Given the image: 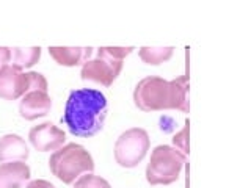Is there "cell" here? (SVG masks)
Here are the masks:
<instances>
[{"instance_id":"1","label":"cell","mask_w":251,"mask_h":188,"mask_svg":"<svg viewBox=\"0 0 251 188\" xmlns=\"http://www.w3.org/2000/svg\"><path fill=\"white\" fill-rule=\"evenodd\" d=\"M108 112L104 93L91 88H80L69 93L63 121L74 137L91 138L104 129Z\"/></svg>"},{"instance_id":"9","label":"cell","mask_w":251,"mask_h":188,"mask_svg":"<svg viewBox=\"0 0 251 188\" xmlns=\"http://www.w3.org/2000/svg\"><path fill=\"white\" fill-rule=\"evenodd\" d=\"M52 99L47 93L28 91L19 104V115L27 121H35L50 113Z\"/></svg>"},{"instance_id":"16","label":"cell","mask_w":251,"mask_h":188,"mask_svg":"<svg viewBox=\"0 0 251 188\" xmlns=\"http://www.w3.org/2000/svg\"><path fill=\"white\" fill-rule=\"evenodd\" d=\"M74 187H80V188H112L105 179H102L99 176H94L93 172H85V174H82L75 180Z\"/></svg>"},{"instance_id":"18","label":"cell","mask_w":251,"mask_h":188,"mask_svg":"<svg viewBox=\"0 0 251 188\" xmlns=\"http://www.w3.org/2000/svg\"><path fill=\"white\" fill-rule=\"evenodd\" d=\"M188 121L185 122L184 129L177 132L175 137H173V147H176L177 151H180L184 155L188 154Z\"/></svg>"},{"instance_id":"14","label":"cell","mask_w":251,"mask_h":188,"mask_svg":"<svg viewBox=\"0 0 251 188\" xmlns=\"http://www.w3.org/2000/svg\"><path fill=\"white\" fill-rule=\"evenodd\" d=\"M173 53H175V47H141L138 50L141 61L151 66H159L168 61Z\"/></svg>"},{"instance_id":"15","label":"cell","mask_w":251,"mask_h":188,"mask_svg":"<svg viewBox=\"0 0 251 188\" xmlns=\"http://www.w3.org/2000/svg\"><path fill=\"white\" fill-rule=\"evenodd\" d=\"M132 50H135L133 47H99L98 57L110 58L115 61H124L126 57H129Z\"/></svg>"},{"instance_id":"2","label":"cell","mask_w":251,"mask_h":188,"mask_svg":"<svg viewBox=\"0 0 251 188\" xmlns=\"http://www.w3.org/2000/svg\"><path fill=\"white\" fill-rule=\"evenodd\" d=\"M133 104L146 113L163 110L188 113V78L187 75H179L168 82L155 75L145 77L133 90Z\"/></svg>"},{"instance_id":"21","label":"cell","mask_w":251,"mask_h":188,"mask_svg":"<svg viewBox=\"0 0 251 188\" xmlns=\"http://www.w3.org/2000/svg\"><path fill=\"white\" fill-rule=\"evenodd\" d=\"M74 188H80V187H74Z\"/></svg>"},{"instance_id":"17","label":"cell","mask_w":251,"mask_h":188,"mask_svg":"<svg viewBox=\"0 0 251 188\" xmlns=\"http://www.w3.org/2000/svg\"><path fill=\"white\" fill-rule=\"evenodd\" d=\"M28 74V91H41V93H47V80L43 74L39 72H27Z\"/></svg>"},{"instance_id":"7","label":"cell","mask_w":251,"mask_h":188,"mask_svg":"<svg viewBox=\"0 0 251 188\" xmlns=\"http://www.w3.org/2000/svg\"><path fill=\"white\" fill-rule=\"evenodd\" d=\"M28 141L38 152H55L65 144L66 133L53 122H43L30 129Z\"/></svg>"},{"instance_id":"20","label":"cell","mask_w":251,"mask_h":188,"mask_svg":"<svg viewBox=\"0 0 251 188\" xmlns=\"http://www.w3.org/2000/svg\"><path fill=\"white\" fill-rule=\"evenodd\" d=\"M25 188H57L53 184L47 182V180H43V179H36V180H31L28 182V185Z\"/></svg>"},{"instance_id":"19","label":"cell","mask_w":251,"mask_h":188,"mask_svg":"<svg viewBox=\"0 0 251 188\" xmlns=\"http://www.w3.org/2000/svg\"><path fill=\"white\" fill-rule=\"evenodd\" d=\"M10 58H11L10 47H0V69L5 65H10Z\"/></svg>"},{"instance_id":"4","label":"cell","mask_w":251,"mask_h":188,"mask_svg":"<svg viewBox=\"0 0 251 188\" xmlns=\"http://www.w3.org/2000/svg\"><path fill=\"white\" fill-rule=\"evenodd\" d=\"M187 155L176 147L160 144L154 147L151 159L146 166V180L151 185H170L175 184L180 176Z\"/></svg>"},{"instance_id":"3","label":"cell","mask_w":251,"mask_h":188,"mask_svg":"<svg viewBox=\"0 0 251 188\" xmlns=\"http://www.w3.org/2000/svg\"><path fill=\"white\" fill-rule=\"evenodd\" d=\"M50 172L63 184H74L85 172L94 171V160L86 149L77 143H69L55 151L49 159Z\"/></svg>"},{"instance_id":"11","label":"cell","mask_w":251,"mask_h":188,"mask_svg":"<svg viewBox=\"0 0 251 188\" xmlns=\"http://www.w3.org/2000/svg\"><path fill=\"white\" fill-rule=\"evenodd\" d=\"M31 171L25 162L0 164V188H22L30 180Z\"/></svg>"},{"instance_id":"12","label":"cell","mask_w":251,"mask_h":188,"mask_svg":"<svg viewBox=\"0 0 251 188\" xmlns=\"http://www.w3.org/2000/svg\"><path fill=\"white\" fill-rule=\"evenodd\" d=\"M49 53L60 66H83L91 57L93 47H49Z\"/></svg>"},{"instance_id":"10","label":"cell","mask_w":251,"mask_h":188,"mask_svg":"<svg viewBox=\"0 0 251 188\" xmlns=\"http://www.w3.org/2000/svg\"><path fill=\"white\" fill-rule=\"evenodd\" d=\"M28 155V146L21 135L8 133L0 138V164L10 162H27Z\"/></svg>"},{"instance_id":"8","label":"cell","mask_w":251,"mask_h":188,"mask_svg":"<svg viewBox=\"0 0 251 188\" xmlns=\"http://www.w3.org/2000/svg\"><path fill=\"white\" fill-rule=\"evenodd\" d=\"M28 93V74L5 65L0 69V97L16 100Z\"/></svg>"},{"instance_id":"13","label":"cell","mask_w":251,"mask_h":188,"mask_svg":"<svg viewBox=\"0 0 251 188\" xmlns=\"http://www.w3.org/2000/svg\"><path fill=\"white\" fill-rule=\"evenodd\" d=\"M10 52V65L18 70L35 66L41 58V47H11Z\"/></svg>"},{"instance_id":"5","label":"cell","mask_w":251,"mask_h":188,"mask_svg":"<svg viewBox=\"0 0 251 188\" xmlns=\"http://www.w3.org/2000/svg\"><path fill=\"white\" fill-rule=\"evenodd\" d=\"M149 147H151V140L145 129H129L116 140L113 149L115 160L123 168H135L143 162Z\"/></svg>"},{"instance_id":"6","label":"cell","mask_w":251,"mask_h":188,"mask_svg":"<svg viewBox=\"0 0 251 188\" xmlns=\"http://www.w3.org/2000/svg\"><path fill=\"white\" fill-rule=\"evenodd\" d=\"M123 70V61H115L110 58L98 57L88 60L82 66L80 75L85 82H94L102 86H112L113 82Z\"/></svg>"}]
</instances>
